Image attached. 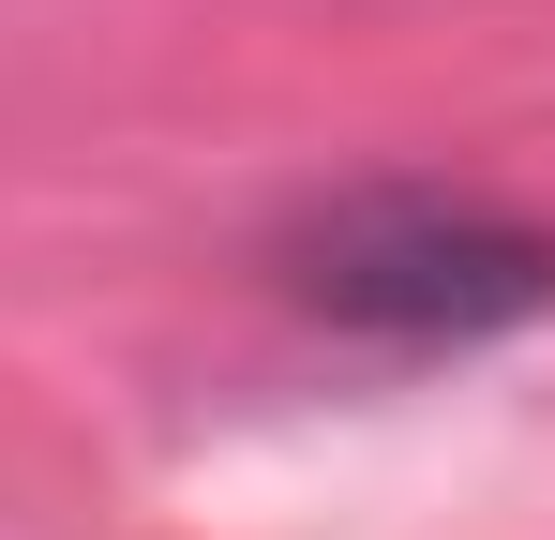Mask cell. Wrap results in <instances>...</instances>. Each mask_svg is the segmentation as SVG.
Returning <instances> with one entry per match:
<instances>
[{
  "label": "cell",
  "mask_w": 555,
  "mask_h": 540,
  "mask_svg": "<svg viewBox=\"0 0 555 540\" xmlns=\"http://www.w3.org/2000/svg\"><path fill=\"white\" fill-rule=\"evenodd\" d=\"M300 300H331L361 331H495L555 300V241L465 195H346L300 241Z\"/></svg>",
  "instance_id": "6da1fadb"
}]
</instances>
